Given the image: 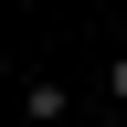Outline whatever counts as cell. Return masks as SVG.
I'll use <instances>...</instances> for the list:
<instances>
[{
	"label": "cell",
	"instance_id": "6da1fadb",
	"mask_svg": "<svg viewBox=\"0 0 127 127\" xmlns=\"http://www.w3.org/2000/svg\"><path fill=\"white\" fill-rule=\"evenodd\" d=\"M106 95H117V117H127V53H117V64H106Z\"/></svg>",
	"mask_w": 127,
	"mask_h": 127
}]
</instances>
